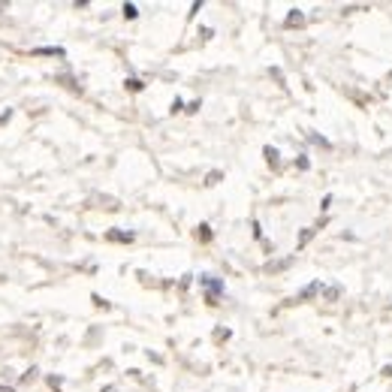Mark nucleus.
Returning a JSON list of instances; mask_svg holds the SVG:
<instances>
[{
	"label": "nucleus",
	"mask_w": 392,
	"mask_h": 392,
	"mask_svg": "<svg viewBox=\"0 0 392 392\" xmlns=\"http://www.w3.org/2000/svg\"><path fill=\"white\" fill-rule=\"evenodd\" d=\"M199 284L205 287V296H208V302L214 305V302H217V296L223 293V281H220V278H211V274H202Z\"/></svg>",
	"instance_id": "nucleus-1"
},
{
	"label": "nucleus",
	"mask_w": 392,
	"mask_h": 392,
	"mask_svg": "<svg viewBox=\"0 0 392 392\" xmlns=\"http://www.w3.org/2000/svg\"><path fill=\"white\" fill-rule=\"evenodd\" d=\"M136 239V232H124V229H109L106 232V242H121V245H130Z\"/></svg>",
	"instance_id": "nucleus-2"
},
{
	"label": "nucleus",
	"mask_w": 392,
	"mask_h": 392,
	"mask_svg": "<svg viewBox=\"0 0 392 392\" xmlns=\"http://www.w3.org/2000/svg\"><path fill=\"white\" fill-rule=\"evenodd\" d=\"M305 24V15L299 12V9H290V15H287V27H302Z\"/></svg>",
	"instance_id": "nucleus-3"
},
{
	"label": "nucleus",
	"mask_w": 392,
	"mask_h": 392,
	"mask_svg": "<svg viewBox=\"0 0 392 392\" xmlns=\"http://www.w3.org/2000/svg\"><path fill=\"white\" fill-rule=\"evenodd\" d=\"M262 154H265V160H268V166H271V169H278V151H274L271 145H265V148H262Z\"/></svg>",
	"instance_id": "nucleus-4"
},
{
	"label": "nucleus",
	"mask_w": 392,
	"mask_h": 392,
	"mask_svg": "<svg viewBox=\"0 0 392 392\" xmlns=\"http://www.w3.org/2000/svg\"><path fill=\"white\" fill-rule=\"evenodd\" d=\"M317 290H320V284H317V281H314L311 287H305V290H302V293L296 296V302H305V299H311V296H314V293H317Z\"/></svg>",
	"instance_id": "nucleus-5"
},
{
	"label": "nucleus",
	"mask_w": 392,
	"mask_h": 392,
	"mask_svg": "<svg viewBox=\"0 0 392 392\" xmlns=\"http://www.w3.org/2000/svg\"><path fill=\"white\" fill-rule=\"evenodd\" d=\"M124 85H127V91H142V88H145V85H142V78H127Z\"/></svg>",
	"instance_id": "nucleus-6"
},
{
	"label": "nucleus",
	"mask_w": 392,
	"mask_h": 392,
	"mask_svg": "<svg viewBox=\"0 0 392 392\" xmlns=\"http://www.w3.org/2000/svg\"><path fill=\"white\" fill-rule=\"evenodd\" d=\"M199 239L202 242H211V226L208 223H199Z\"/></svg>",
	"instance_id": "nucleus-7"
},
{
	"label": "nucleus",
	"mask_w": 392,
	"mask_h": 392,
	"mask_svg": "<svg viewBox=\"0 0 392 392\" xmlns=\"http://www.w3.org/2000/svg\"><path fill=\"white\" fill-rule=\"evenodd\" d=\"M33 55H58V58H64V49H36Z\"/></svg>",
	"instance_id": "nucleus-8"
},
{
	"label": "nucleus",
	"mask_w": 392,
	"mask_h": 392,
	"mask_svg": "<svg viewBox=\"0 0 392 392\" xmlns=\"http://www.w3.org/2000/svg\"><path fill=\"white\" fill-rule=\"evenodd\" d=\"M136 15H139V9L133 3H124V18H136Z\"/></svg>",
	"instance_id": "nucleus-9"
},
{
	"label": "nucleus",
	"mask_w": 392,
	"mask_h": 392,
	"mask_svg": "<svg viewBox=\"0 0 392 392\" xmlns=\"http://www.w3.org/2000/svg\"><path fill=\"white\" fill-rule=\"evenodd\" d=\"M311 239H314V229H305V232L299 235V248H302L305 242H311Z\"/></svg>",
	"instance_id": "nucleus-10"
},
{
	"label": "nucleus",
	"mask_w": 392,
	"mask_h": 392,
	"mask_svg": "<svg viewBox=\"0 0 392 392\" xmlns=\"http://www.w3.org/2000/svg\"><path fill=\"white\" fill-rule=\"evenodd\" d=\"M338 296H341V290H338V287H332V290L326 287V299H338Z\"/></svg>",
	"instance_id": "nucleus-11"
},
{
	"label": "nucleus",
	"mask_w": 392,
	"mask_h": 392,
	"mask_svg": "<svg viewBox=\"0 0 392 392\" xmlns=\"http://www.w3.org/2000/svg\"><path fill=\"white\" fill-rule=\"evenodd\" d=\"M217 181H220V172H211V175L205 178V184H217Z\"/></svg>",
	"instance_id": "nucleus-12"
},
{
	"label": "nucleus",
	"mask_w": 392,
	"mask_h": 392,
	"mask_svg": "<svg viewBox=\"0 0 392 392\" xmlns=\"http://www.w3.org/2000/svg\"><path fill=\"white\" fill-rule=\"evenodd\" d=\"M296 166H299V169H308V166H311V163H308V157H299V160H296Z\"/></svg>",
	"instance_id": "nucleus-13"
},
{
	"label": "nucleus",
	"mask_w": 392,
	"mask_h": 392,
	"mask_svg": "<svg viewBox=\"0 0 392 392\" xmlns=\"http://www.w3.org/2000/svg\"><path fill=\"white\" fill-rule=\"evenodd\" d=\"M383 377H392V365H386V368H383Z\"/></svg>",
	"instance_id": "nucleus-14"
},
{
	"label": "nucleus",
	"mask_w": 392,
	"mask_h": 392,
	"mask_svg": "<svg viewBox=\"0 0 392 392\" xmlns=\"http://www.w3.org/2000/svg\"><path fill=\"white\" fill-rule=\"evenodd\" d=\"M0 392H15V389L12 386H0Z\"/></svg>",
	"instance_id": "nucleus-15"
},
{
	"label": "nucleus",
	"mask_w": 392,
	"mask_h": 392,
	"mask_svg": "<svg viewBox=\"0 0 392 392\" xmlns=\"http://www.w3.org/2000/svg\"><path fill=\"white\" fill-rule=\"evenodd\" d=\"M103 392H115V386H106V389H103Z\"/></svg>",
	"instance_id": "nucleus-16"
}]
</instances>
